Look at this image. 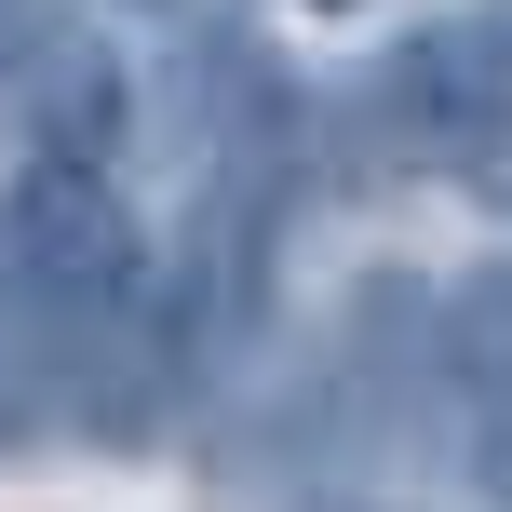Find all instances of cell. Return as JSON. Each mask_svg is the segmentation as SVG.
Returning <instances> with one entry per match:
<instances>
[{
    "instance_id": "cell-1",
    "label": "cell",
    "mask_w": 512,
    "mask_h": 512,
    "mask_svg": "<svg viewBox=\"0 0 512 512\" xmlns=\"http://www.w3.org/2000/svg\"><path fill=\"white\" fill-rule=\"evenodd\" d=\"M378 122L405 162H486L512 149V14H445L378 68Z\"/></svg>"
},
{
    "instance_id": "cell-2",
    "label": "cell",
    "mask_w": 512,
    "mask_h": 512,
    "mask_svg": "<svg viewBox=\"0 0 512 512\" xmlns=\"http://www.w3.org/2000/svg\"><path fill=\"white\" fill-rule=\"evenodd\" d=\"M445 405H459L472 472L512 499V256H486L459 283V310H445Z\"/></svg>"
},
{
    "instance_id": "cell-3",
    "label": "cell",
    "mask_w": 512,
    "mask_h": 512,
    "mask_svg": "<svg viewBox=\"0 0 512 512\" xmlns=\"http://www.w3.org/2000/svg\"><path fill=\"white\" fill-rule=\"evenodd\" d=\"M14 108H27V162H95L108 135H122V68H108L95 41H54Z\"/></svg>"
},
{
    "instance_id": "cell-4",
    "label": "cell",
    "mask_w": 512,
    "mask_h": 512,
    "mask_svg": "<svg viewBox=\"0 0 512 512\" xmlns=\"http://www.w3.org/2000/svg\"><path fill=\"white\" fill-rule=\"evenodd\" d=\"M54 41H68V27H54V0H0V95H27V68H41Z\"/></svg>"
},
{
    "instance_id": "cell-5",
    "label": "cell",
    "mask_w": 512,
    "mask_h": 512,
    "mask_svg": "<svg viewBox=\"0 0 512 512\" xmlns=\"http://www.w3.org/2000/svg\"><path fill=\"white\" fill-rule=\"evenodd\" d=\"M135 14H162V0H135Z\"/></svg>"
},
{
    "instance_id": "cell-6",
    "label": "cell",
    "mask_w": 512,
    "mask_h": 512,
    "mask_svg": "<svg viewBox=\"0 0 512 512\" xmlns=\"http://www.w3.org/2000/svg\"><path fill=\"white\" fill-rule=\"evenodd\" d=\"M324 14H337V0H324Z\"/></svg>"
}]
</instances>
